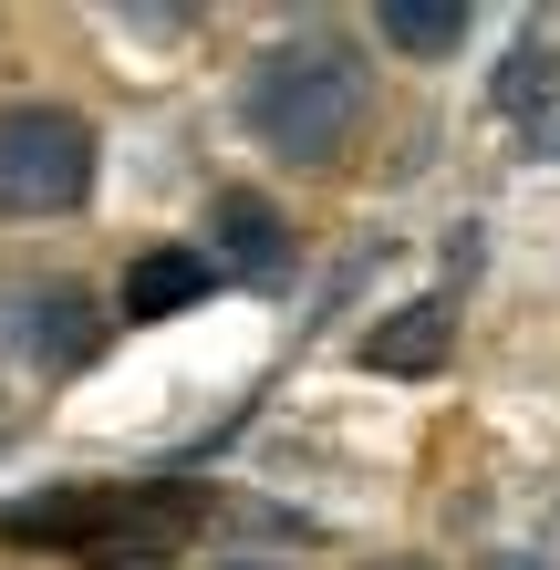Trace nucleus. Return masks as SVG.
Listing matches in <instances>:
<instances>
[{"mask_svg": "<svg viewBox=\"0 0 560 570\" xmlns=\"http://www.w3.org/2000/svg\"><path fill=\"white\" fill-rule=\"evenodd\" d=\"M499 115H519L540 136V125L560 115V52H540V42H519L509 52V73H499Z\"/></svg>", "mask_w": 560, "mask_h": 570, "instance_id": "1a4fd4ad", "label": "nucleus"}, {"mask_svg": "<svg viewBox=\"0 0 560 570\" xmlns=\"http://www.w3.org/2000/svg\"><path fill=\"white\" fill-rule=\"evenodd\" d=\"M488 570H550V560H488Z\"/></svg>", "mask_w": 560, "mask_h": 570, "instance_id": "9d476101", "label": "nucleus"}, {"mask_svg": "<svg viewBox=\"0 0 560 570\" xmlns=\"http://www.w3.org/2000/svg\"><path fill=\"white\" fill-rule=\"evenodd\" d=\"M364 363H374V374H436V363H446V301H405V312H384L364 332Z\"/></svg>", "mask_w": 560, "mask_h": 570, "instance_id": "0eeeda50", "label": "nucleus"}, {"mask_svg": "<svg viewBox=\"0 0 560 570\" xmlns=\"http://www.w3.org/2000/svg\"><path fill=\"white\" fill-rule=\"evenodd\" d=\"M208 259L218 271H249V281H281L291 271V218L271 208V197H249V187H218L208 197Z\"/></svg>", "mask_w": 560, "mask_h": 570, "instance_id": "39448f33", "label": "nucleus"}, {"mask_svg": "<svg viewBox=\"0 0 560 570\" xmlns=\"http://www.w3.org/2000/svg\"><path fill=\"white\" fill-rule=\"evenodd\" d=\"M208 291H218V259L187 249V239H167V249H146L136 271H125V322H177V312H197Z\"/></svg>", "mask_w": 560, "mask_h": 570, "instance_id": "423d86ee", "label": "nucleus"}, {"mask_svg": "<svg viewBox=\"0 0 560 570\" xmlns=\"http://www.w3.org/2000/svg\"><path fill=\"white\" fill-rule=\"evenodd\" d=\"M364 94H374V73H364L353 42H333V31H291V42H271L249 62L239 125L271 156H291V166H322V156H343L353 125H364Z\"/></svg>", "mask_w": 560, "mask_h": 570, "instance_id": "f257e3e1", "label": "nucleus"}, {"mask_svg": "<svg viewBox=\"0 0 560 570\" xmlns=\"http://www.w3.org/2000/svg\"><path fill=\"white\" fill-rule=\"evenodd\" d=\"M197 519H208L197 488H52V498L0 509V540H42V550H83V560H146V550H177Z\"/></svg>", "mask_w": 560, "mask_h": 570, "instance_id": "f03ea898", "label": "nucleus"}, {"mask_svg": "<svg viewBox=\"0 0 560 570\" xmlns=\"http://www.w3.org/2000/svg\"><path fill=\"white\" fill-rule=\"evenodd\" d=\"M374 31H384L394 52H415V62H446V52H468L478 11H468V0H384Z\"/></svg>", "mask_w": 560, "mask_h": 570, "instance_id": "6e6552de", "label": "nucleus"}, {"mask_svg": "<svg viewBox=\"0 0 560 570\" xmlns=\"http://www.w3.org/2000/svg\"><path fill=\"white\" fill-rule=\"evenodd\" d=\"M0 343H11L31 374H73V363H94V343H105V312L73 291V281H31L0 301Z\"/></svg>", "mask_w": 560, "mask_h": 570, "instance_id": "20e7f679", "label": "nucleus"}, {"mask_svg": "<svg viewBox=\"0 0 560 570\" xmlns=\"http://www.w3.org/2000/svg\"><path fill=\"white\" fill-rule=\"evenodd\" d=\"M218 570H281V560H218Z\"/></svg>", "mask_w": 560, "mask_h": 570, "instance_id": "9b49d317", "label": "nucleus"}, {"mask_svg": "<svg viewBox=\"0 0 560 570\" xmlns=\"http://www.w3.org/2000/svg\"><path fill=\"white\" fill-rule=\"evenodd\" d=\"M94 197V125L62 105L0 115V218H62Z\"/></svg>", "mask_w": 560, "mask_h": 570, "instance_id": "7ed1b4c3", "label": "nucleus"}, {"mask_svg": "<svg viewBox=\"0 0 560 570\" xmlns=\"http://www.w3.org/2000/svg\"><path fill=\"white\" fill-rule=\"evenodd\" d=\"M374 570H425V560H374Z\"/></svg>", "mask_w": 560, "mask_h": 570, "instance_id": "f8f14e48", "label": "nucleus"}]
</instances>
